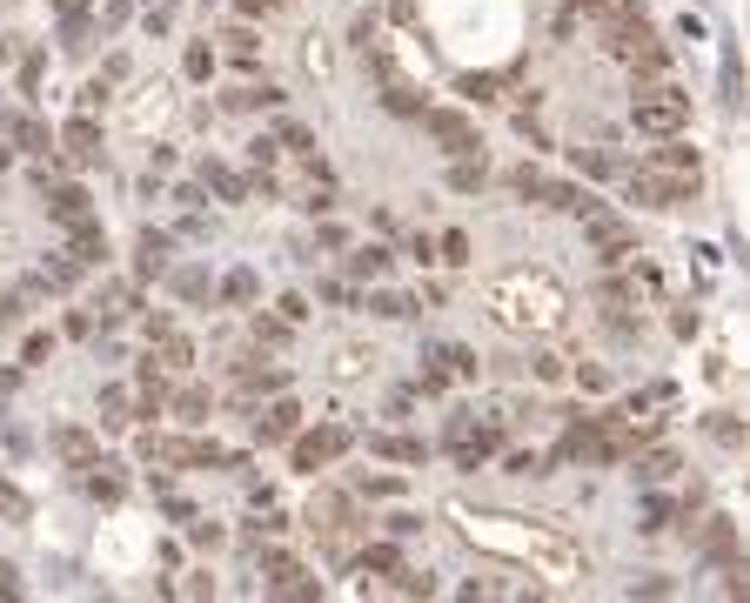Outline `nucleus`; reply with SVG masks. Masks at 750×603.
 Returning <instances> with one entry per match:
<instances>
[{
	"mask_svg": "<svg viewBox=\"0 0 750 603\" xmlns=\"http://www.w3.org/2000/svg\"><path fill=\"white\" fill-rule=\"evenodd\" d=\"M630 121H637L643 134H684L690 128V94L684 88H670V81H657V88H643L637 101H630Z\"/></svg>",
	"mask_w": 750,
	"mask_h": 603,
	"instance_id": "f257e3e1",
	"label": "nucleus"
},
{
	"mask_svg": "<svg viewBox=\"0 0 750 603\" xmlns=\"http://www.w3.org/2000/svg\"><path fill=\"white\" fill-rule=\"evenodd\" d=\"M623 195L637 201V208H684V201H697V175H657V168H643V175L623 181Z\"/></svg>",
	"mask_w": 750,
	"mask_h": 603,
	"instance_id": "f03ea898",
	"label": "nucleus"
},
{
	"mask_svg": "<svg viewBox=\"0 0 750 603\" xmlns=\"http://www.w3.org/2000/svg\"><path fill=\"white\" fill-rule=\"evenodd\" d=\"M342 449H349V429H342V423L315 429V436H295V469H302V476H315V469H322V463H335Z\"/></svg>",
	"mask_w": 750,
	"mask_h": 603,
	"instance_id": "7ed1b4c3",
	"label": "nucleus"
},
{
	"mask_svg": "<svg viewBox=\"0 0 750 603\" xmlns=\"http://www.w3.org/2000/svg\"><path fill=\"white\" fill-rule=\"evenodd\" d=\"M422 128L436 134L449 155H476V148H483V141H476V128H469V114H456V108H429V114H422Z\"/></svg>",
	"mask_w": 750,
	"mask_h": 603,
	"instance_id": "20e7f679",
	"label": "nucleus"
},
{
	"mask_svg": "<svg viewBox=\"0 0 750 603\" xmlns=\"http://www.w3.org/2000/svg\"><path fill=\"white\" fill-rule=\"evenodd\" d=\"M509 188H516V195L523 201H550V208H570V181H556V175H543V168H530V161H523V168H509Z\"/></svg>",
	"mask_w": 750,
	"mask_h": 603,
	"instance_id": "39448f33",
	"label": "nucleus"
},
{
	"mask_svg": "<svg viewBox=\"0 0 750 603\" xmlns=\"http://www.w3.org/2000/svg\"><path fill=\"white\" fill-rule=\"evenodd\" d=\"M590 242L603 248V262L617 268V262H630V248H637V235L617 222V215H590Z\"/></svg>",
	"mask_w": 750,
	"mask_h": 603,
	"instance_id": "423d86ee",
	"label": "nucleus"
},
{
	"mask_svg": "<svg viewBox=\"0 0 750 603\" xmlns=\"http://www.w3.org/2000/svg\"><path fill=\"white\" fill-rule=\"evenodd\" d=\"M295 429H302V409H295V402H268V416H255V436H262V443H288V436H295Z\"/></svg>",
	"mask_w": 750,
	"mask_h": 603,
	"instance_id": "0eeeda50",
	"label": "nucleus"
},
{
	"mask_svg": "<svg viewBox=\"0 0 750 603\" xmlns=\"http://www.w3.org/2000/svg\"><path fill=\"white\" fill-rule=\"evenodd\" d=\"M650 168L657 175H697V148H684L677 134H663V148H650Z\"/></svg>",
	"mask_w": 750,
	"mask_h": 603,
	"instance_id": "6e6552de",
	"label": "nucleus"
},
{
	"mask_svg": "<svg viewBox=\"0 0 750 603\" xmlns=\"http://www.w3.org/2000/svg\"><path fill=\"white\" fill-rule=\"evenodd\" d=\"M101 255H108V228L94 222V215L88 222H74V262L88 268V262H101Z\"/></svg>",
	"mask_w": 750,
	"mask_h": 603,
	"instance_id": "1a4fd4ad",
	"label": "nucleus"
},
{
	"mask_svg": "<svg viewBox=\"0 0 750 603\" xmlns=\"http://www.w3.org/2000/svg\"><path fill=\"white\" fill-rule=\"evenodd\" d=\"M47 208H54V222H88L94 208H88V188H54V195H47Z\"/></svg>",
	"mask_w": 750,
	"mask_h": 603,
	"instance_id": "9d476101",
	"label": "nucleus"
},
{
	"mask_svg": "<svg viewBox=\"0 0 750 603\" xmlns=\"http://www.w3.org/2000/svg\"><path fill=\"white\" fill-rule=\"evenodd\" d=\"M94 141H101V128H94V114H74V121H67V155H74V161H94V155H101Z\"/></svg>",
	"mask_w": 750,
	"mask_h": 603,
	"instance_id": "9b49d317",
	"label": "nucleus"
},
{
	"mask_svg": "<svg viewBox=\"0 0 750 603\" xmlns=\"http://www.w3.org/2000/svg\"><path fill=\"white\" fill-rule=\"evenodd\" d=\"M483 181H489L483 155H456V168H449V188H456V195H476Z\"/></svg>",
	"mask_w": 750,
	"mask_h": 603,
	"instance_id": "f8f14e48",
	"label": "nucleus"
},
{
	"mask_svg": "<svg viewBox=\"0 0 750 603\" xmlns=\"http://www.w3.org/2000/svg\"><path fill=\"white\" fill-rule=\"evenodd\" d=\"M349 275H362V282H375V275H389V248H375V242H362L349 255Z\"/></svg>",
	"mask_w": 750,
	"mask_h": 603,
	"instance_id": "ddd939ff",
	"label": "nucleus"
},
{
	"mask_svg": "<svg viewBox=\"0 0 750 603\" xmlns=\"http://www.w3.org/2000/svg\"><path fill=\"white\" fill-rule=\"evenodd\" d=\"M429 362H442V376H476V356H469L463 342H442Z\"/></svg>",
	"mask_w": 750,
	"mask_h": 603,
	"instance_id": "4468645a",
	"label": "nucleus"
},
{
	"mask_svg": "<svg viewBox=\"0 0 750 603\" xmlns=\"http://www.w3.org/2000/svg\"><path fill=\"white\" fill-rule=\"evenodd\" d=\"M168 235H155V228H148V235H141V275H161V268H168Z\"/></svg>",
	"mask_w": 750,
	"mask_h": 603,
	"instance_id": "2eb2a0df",
	"label": "nucleus"
},
{
	"mask_svg": "<svg viewBox=\"0 0 750 603\" xmlns=\"http://www.w3.org/2000/svg\"><path fill=\"white\" fill-rule=\"evenodd\" d=\"M375 456H396V463H422V443H409V436H369Z\"/></svg>",
	"mask_w": 750,
	"mask_h": 603,
	"instance_id": "dca6fc26",
	"label": "nucleus"
},
{
	"mask_svg": "<svg viewBox=\"0 0 750 603\" xmlns=\"http://www.w3.org/2000/svg\"><path fill=\"white\" fill-rule=\"evenodd\" d=\"M7 134L21 141L27 155H47V128H41V121H27V114H21V121H7Z\"/></svg>",
	"mask_w": 750,
	"mask_h": 603,
	"instance_id": "f3484780",
	"label": "nucleus"
},
{
	"mask_svg": "<svg viewBox=\"0 0 750 603\" xmlns=\"http://www.w3.org/2000/svg\"><path fill=\"white\" fill-rule=\"evenodd\" d=\"M161 362H168V369H188V362H195V349H188V335L161 329Z\"/></svg>",
	"mask_w": 750,
	"mask_h": 603,
	"instance_id": "a211bd4d",
	"label": "nucleus"
},
{
	"mask_svg": "<svg viewBox=\"0 0 750 603\" xmlns=\"http://www.w3.org/2000/svg\"><path fill=\"white\" fill-rule=\"evenodd\" d=\"M201 175H208V181L221 188V201H242V195H248V188H242V175H235V168H221V161H208Z\"/></svg>",
	"mask_w": 750,
	"mask_h": 603,
	"instance_id": "6ab92c4d",
	"label": "nucleus"
},
{
	"mask_svg": "<svg viewBox=\"0 0 750 603\" xmlns=\"http://www.w3.org/2000/svg\"><path fill=\"white\" fill-rule=\"evenodd\" d=\"M436 262H449V268H463V262H469V235H463V228H449V235L436 242Z\"/></svg>",
	"mask_w": 750,
	"mask_h": 603,
	"instance_id": "aec40b11",
	"label": "nucleus"
},
{
	"mask_svg": "<svg viewBox=\"0 0 750 603\" xmlns=\"http://www.w3.org/2000/svg\"><path fill=\"white\" fill-rule=\"evenodd\" d=\"M670 469H677V456H670V449H657V456H643V463L630 469V476H637V483H663Z\"/></svg>",
	"mask_w": 750,
	"mask_h": 603,
	"instance_id": "412c9836",
	"label": "nucleus"
},
{
	"mask_svg": "<svg viewBox=\"0 0 750 603\" xmlns=\"http://www.w3.org/2000/svg\"><path fill=\"white\" fill-rule=\"evenodd\" d=\"M235 382H242V389H282V369H262V362H242V376H235Z\"/></svg>",
	"mask_w": 750,
	"mask_h": 603,
	"instance_id": "4be33fe9",
	"label": "nucleus"
},
{
	"mask_svg": "<svg viewBox=\"0 0 750 603\" xmlns=\"http://www.w3.org/2000/svg\"><path fill=\"white\" fill-rule=\"evenodd\" d=\"M221 302H255V268H235V275L221 282Z\"/></svg>",
	"mask_w": 750,
	"mask_h": 603,
	"instance_id": "5701e85b",
	"label": "nucleus"
},
{
	"mask_svg": "<svg viewBox=\"0 0 750 603\" xmlns=\"http://www.w3.org/2000/svg\"><path fill=\"white\" fill-rule=\"evenodd\" d=\"M704 550L710 557H730V516H710L704 523Z\"/></svg>",
	"mask_w": 750,
	"mask_h": 603,
	"instance_id": "b1692460",
	"label": "nucleus"
},
{
	"mask_svg": "<svg viewBox=\"0 0 750 603\" xmlns=\"http://www.w3.org/2000/svg\"><path fill=\"white\" fill-rule=\"evenodd\" d=\"M637 530H650V536L670 530V503H663V496H643V523H637Z\"/></svg>",
	"mask_w": 750,
	"mask_h": 603,
	"instance_id": "393cba45",
	"label": "nucleus"
},
{
	"mask_svg": "<svg viewBox=\"0 0 750 603\" xmlns=\"http://www.w3.org/2000/svg\"><path fill=\"white\" fill-rule=\"evenodd\" d=\"M369 309H375V315H389V322H402V315L416 309V302H409V295H396V289H382V295L369 302Z\"/></svg>",
	"mask_w": 750,
	"mask_h": 603,
	"instance_id": "a878e982",
	"label": "nucleus"
},
{
	"mask_svg": "<svg viewBox=\"0 0 750 603\" xmlns=\"http://www.w3.org/2000/svg\"><path fill=\"white\" fill-rule=\"evenodd\" d=\"M369 349H335V376H362V369H369Z\"/></svg>",
	"mask_w": 750,
	"mask_h": 603,
	"instance_id": "bb28decb",
	"label": "nucleus"
},
{
	"mask_svg": "<svg viewBox=\"0 0 750 603\" xmlns=\"http://www.w3.org/2000/svg\"><path fill=\"white\" fill-rule=\"evenodd\" d=\"M275 155H282V141H275V134H262V141H248V161H255V168H275Z\"/></svg>",
	"mask_w": 750,
	"mask_h": 603,
	"instance_id": "cd10ccee",
	"label": "nucleus"
},
{
	"mask_svg": "<svg viewBox=\"0 0 750 603\" xmlns=\"http://www.w3.org/2000/svg\"><path fill=\"white\" fill-rule=\"evenodd\" d=\"M228 54H235V61H255V34H248V27H228Z\"/></svg>",
	"mask_w": 750,
	"mask_h": 603,
	"instance_id": "c85d7f7f",
	"label": "nucleus"
},
{
	"mask_svg": "<svg viewBox=\"0 0 750 603\" xmlns=\"http://www.w3.org/2000/svg\"><path fill=\"white\" fill-rule=\"evenodd\" d=\"M175 289L188 295V302H201V295H208V275H201V268H181V275H175Z\"/></svg>",
	"mask_w": 750,
	"mask_h": 603,
	"instance_id": "c756f323",
	"label": "nucleus"
},
{
	"mask_svg": "<svg viewBox=\"0 0 750 603\" xmlns=\"http://www.w3.org/2000/svg\"><path fill=\"white\" fill-rule=\"evenodd\" d=\"M175 409H181V423H201V409H208V396H201V389H181V396H175Z\"/></svg>",
	"mask_w": 750,
	"mask_h": 603,
	"instance_id": "7c9ffc66",
	"label": "nucleus"
},
{
	"mask_svg": "<svg viewBox=\"0 0 750 603\" xmlns=\"http://www.w3.org/2000/svg\"><path fill=\"white\" fill-rule=\"evenodd\" d=\"M362 563H369V570H402V557L389 550V543H369V550H362Z\"/></svg>",
	"mask_w": 750,
	"mask_h": 603,
	"instance_id": "2f4dec72",
	"label": "nucleus"
},
{
	"mask_svg": "<svg viewBox=\"0 0 750 603\" xmlns=\"http://www.w3.org/2000/svg\"><path fill=\"white\" fill-rule=\"evenodd\" d=\"M188 74L208 81V74H215V47H188Z\"/></svg>",
	"mask_w": 750,
	"mask_h": 603,
	"instance_id": "473e14b6",
	"label": "nucleus"
},
{
	"mask_svg": "<svg viewBox=\"0 0 750 603\" xmlns=\"http://www.w3.org/2000/svg\"><path fill=\"white\" fill-rule=\"evenodd\" d=\"M54 449H61V456H74V463H81V456H88V436H81V429H61V436H54Z\"/></svg>",
	"mask_w": 750,
	"mask_h": 603,
	"instance_id": "72a5a7b5",
	"label": "nucleus"
},
{
	"mask_svg": "<svg viewBox=\"0 0 750 603\" xmlns=\"http://www.w3.org/2000/svg\"><path fill=\"white\" fill-rule=\"evenodd\" d=\"M101 409H108V416H101L108 429H121V423H128V416H121V409H128V396H121V389H108V396H101Z\"/></svg>",
	"mask_w": 750,
	"mask_h": 603,
	"instance_id": "f704fd0d",
	"label": "nucleus"
},
{
	"mask_svg": "<svg viewBox=\"0 0 750 603\" xmlns=\"http://www.w3.org/2000/svg\"><path fill=\"white\" fill-rule=\"evenodd\" d=\"M88 496H101V503H114V496H121V476H88Z\"/></svg>",
	"mask_w": 750,
	"mask_h": 603,
	"instance_id": "c9c22d12",
	"label": "nucleus"
},
{
	"mask_svg": "<svg viewBox=\"0 0 750 603\" xmlns=\"http://www.w3.org/2000/svg\"><path fill=\"white\" fill-rule=\"evenodd\" d=\"M54 356V335H27V362H47Z\"/></svg>",
	"mask_w": 750,
	"mask_h": 603,
	"instance_id": "e433bc0d",
	"label": "nucleus"
},
{
	"mask_svg": "<svg viewBox=\"0 0 750 603\" xmlns=\"http://www.w3.org/2000/svg\"><path fill=\"white\" fill-rule=\"evenodd\" d=\"M148 27H155V34H168V27H175V0H161L155 14H148Z\"/></svg>",
	"mask_w": 750,
	"mask_h": 603,
	"instance_id": "4c0bfd02",
	"label": "nucleus"
},
{
	"mask_svg": "<svg viewBox=\"0 0 750 603\" xmlns=\"http://www.w3.org/2000/svg\"><path fill=\"white\" fill-rule=\"evenodd\" d=\"M576 168H583V175H610V155H583V148H576Z\"/></svg>",
	"mask_w": 750,
	"mask_h": 603,
	"instance_id": "58836bf2",
	"label": "nucleus"
},
{
	"mask_svg": "<svg viewBox=\"0 0 750 603\" xmlns=\"http://www.w3.org/2000/svg\"><path fill=\"white\" fill-rule=\"evenodd\" d=\"M402 590H409V597H429V590H436V583L422 577V570H402Z\"/></svg>",
	"mask_w": 750,
	"mask_h": 603,
	"instance_id": "ea45409f",
	"label": "nucleus"
},
{
	"mask_svg": "<svg viewBox=\"0 0 750 603\" xmlns=\"http://www.w3.org/2000/svg\"><path fill=\"white\" fill-rule=\"evenodd\" d=\"M416 530H422V516H409V510L389 516V536H416Z\"/></svg>",
	"mask_w": 750,
	"mask_h": 603,
	"instance_id": "a19ab883",
	"label": "nucleus"
},
{
	"mask_svg": "<svg viewBox=\"0 0 750 603\" xmlns=\"http://www.w3.org/2000/svg\"><path fill=\"white\" fill-rule=\"evenodd\" d=\"M14 322H21V295H7V302H0V329H14Z\"/></svg>",
	"mask_w": 750,
	"mask_h": 603,
	"instance_id": "79ce46f5",
	"label": "nucleus"
},
{
	"mask_svg": "<svg viewBox=\"0 0 750 603\" xmlns=\"http://www.w3.org/2000/svg\"><path fill=\"white\" fill-rule=\"evenodd\" d=\"M610 0H570V14H603Z\"/></svg>",
	"mask_w": 750,
	"mask_h": 603,
	"instance_id": "37998d69",
	"label": "nucleus"
},
{
	"mask_svg": "<svg viewBox=\"0 0 750 603\" xmlns=\"http://www.w3.org/2000/svg\"><path fill=\"white\" fill-rule=\"evenodd\" d=\"M54 7H61V14H88V0H54Z\"/></svg>",
	"mask_w": 750,
	"mask_h": 603,
	"instance_id": "c03bdc74",
	"label": "nucleus"
},
{
	"mask_svg": "<svg viewBox=\"0 0 750 603\" xmlns=\"http://www.w3.org/2000/svg\"><path fill=\"white\" fill-rule=\"evenodd\" d=\"M235 7H242V14H268V0H235Z\"/></svg>",
	"mask_w": 750,
	"mask_h": 603,
	"instance_id": "a18cd8bd",
	"label": "nucleus"
}]
</instances>
